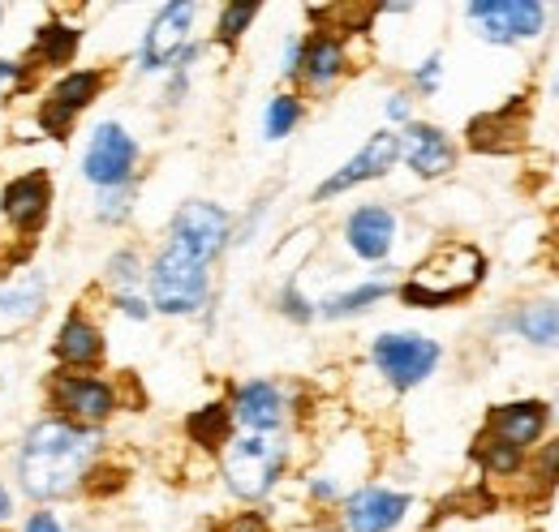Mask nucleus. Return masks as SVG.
<instances>
[{"label": "nucleus", "instance_id": "nucleus-6", "mask_svg": "<svg viewBox=\"0 0 559 532\" xmlns=\"http://www.w3.org/2000/svg\"><path fill=\"white\" fill-rule=\"evenodd\" d=\"M104 90H108V69L104 65H86V69L61 73V77L44 90V99H39V112H35L39 130L48 133V137H57V142H70L73 121H78Z\"/></svg>", "mask_w": 559, "mask_h": 532}, {"label": "nucleus", "instance_id": "nucleus-38", "mask_svg": "<svg viewBox=\"0 0 559 532\" xmlns=\"http://www.w3.org/2000/svg\"><path fill=\"white\" fill-rule=\"evenodd\" d=\"M388 117L392 121H409V95H392L388 99Z\"/></svg>", "mask_w": 559, "mask_h": 532}, {"label": "nucleus", "instance_id": "nucleus-27", "mask_svg": "<svg viewBox=\"0 0 559 532\" xmlns=\"http://www.w3.org/2000/svg\"><path fill=\"white\" fill-rule=\"evenodd\" d=\"M104 279L117 288V297H134V288H139L142 279V263L134 250H121V254H112L108 258V266H104Z\"/></svg>", "mask_w": 559, "mask_h": 532}, {"label": "nucleus", "instance_id": "nucleus-1", "mask_svg": "<svg viewBox=\"0 0 559 532\" xmlns=\"http://www.w3.org/2000/svg\"><path fill=\"white\" fill-rule=\"evenodd\" d=\"M99 456V430H82L61 416H44L17 447V485L35 503L73 498Z\"/></svg>", "mask_w": 559, "mask_h": 532}, {"label": "nucleus", "instance_id": "nucleus-10", "mask_svg": "<svg viewBox=\"0 0 559 532\" xmlns=\"http://www.w3.org/2000/svg\"><path fill=\"white\" fill-rule=\"evenodd\" d=\"M52 198H57L52 172H48V168H31V172L13 177V181L0 190V215H4V223L31 245L35 237H44V228H48V219H52Z\"/></svg>", "mask_w": 559, "mask_h": 532}, {"label": "nucleus", "instance_id": "nucleus-2", "mask_svg": "<svg viewBox=\"0 0 559 532\" xmlns=\"http://www.w3.org/2000/svg\"><path fill=\"white\" fill-rule=\"evenodd\" d=\"M487 275V258L469 241H443L426 263L414 266V275L401 283V301L414 310H443L465 301Z\"/></svg>", "mask_w": 559, "mask_h": 532}, {"label": "nucleus", "instance_id": "nucleus-8", "mask_svg": "<svg viewBox=\"0 0 559 532\" xmlns=\"http://www.w3.org/2000/svg\"><path fill=\"white\" fill-rule=\"evenodd\" d=\"M194 17H199V4H186V0H173L151 17L146 39H142V69L146 73H155V69H190V61L199 57V48H190Z\"/></svg>", "mask_w": 559, "mask_h": 532}, {"label": "nucleus", "instance_id": "nucleus-15", "mask_svg": "<svg viewBox=\"0 0 559 532\" xmlns=\"http://www.w3.org/2000/svg\"><path fill=\"white\" fill-rule=\"evenodd\" d=\"M409 511V494L366 485L345 503V529L349 532H392Z\"/></svg>", "mask_w": 559, "mask_h": 532}, {"label": "nucleus", "instance_id": "nucleus-40", "mask_svg": "<svg viewBox=\"0 0 559 532\" xmlns=\"http://www.w3.org/2000/svg\"><path fill=\"white\" fill-rule=\"evenodd\" d=\"M556 95H559V77H556Z\"/></svg>", "mask_w": 559, "mask_h": 532}, {"label": "nucleus", "instance_id": "nucleus-26", "mask_svg": "<svg viewBox=\"0 0 559 532\" xmlns=\"http://www.w3.org/2000/svg\"><path fill=\"white\" fill-rule=\"evenodd\" d=\"M44 275H26L22 283H4L0 288V314H13V318H35L44 310Z\"/></svg>", "mask_w": 559, "mask_h": 532}, {"label": "nucleus", "instance_id": "nucleus-28", "mask_svg": "<svg viewBox=\"0 0 559 532\" xmlns=\"http://www.w3.org/2000/svg\"><path fill=\"white\" fill-rule=\"evenodd\" d=\"M297 121H301V99H297V95H276V99L267 104L263 130L276 142V137H288V133L297 130Z\"/></svg>", "mask_w": 559, "mask_h": 532}, {"label": "nucleus", "instance_id": "nucleus-13", "mask_svg": "<svg viewBox=\"0 0 559 532\" xmlns=\"http://www.w3.org/2000/svg\"><path fill=\"white\" fill-rule=\"evenodd\" d=\"M396 159H401V133H388L379 130L357 155H353L345 168H336L319 190H314V202H328L336 198V194H349L357 185H366V181H374V177H383V172H392L396 168Z\"/></svg>", "mask_w": 559, "mask_h": 532}, {"label": "nucleus", "instance_id": "nucleus-20", "mask_svg": "<svg viewBox=\"0 0 559 532\" xmlns=\"http://www.w3.org/2000/svg\"><path fill=\"white\" fill-rule=\"evenodd\" d=\"M530 130V117H525V104H503L495 112H483L478 121H469V146L474 150H487V155H508L512 146L525 142Z\"/></svg>", "mask_w": 559, "mask_h": 532}, {"label": "nucleus", "instance_id": "nucleus-14", "mask_svg": "<svg viewBox=\"0 0 559 532\" xmlns=\"http://www.w3.org/2000/svg\"><path fill=\"white\" fill-rule=\"evenodd\" d=\"M551 412L543 399H516V403H499L487 412V425H483V438H495L512 451H525L543 438Z\"/></svg>", "mask_w": 559, "mask_h": 532}, {"label": "nucleus", "instance_id": "nucleus-16", "mask_svg": "<svg viewBox=\"0 0 559 532\" xmlns=\"http://www.w3.org/2000/svg\"><path fill=\"white\" fill-rule=\"evenodd\" d=\"M345 241L361 263H383L396 245V215L388 206H357L345 223Z\"/></svg>", "mask_w": 559, "mask_h": 532}, {"label": "nucleus", "instance_id": "nucleus-19", "mask_svg": "<svg viewBox=\"0 0 559 532\" xmlns=\"http://www.w3.org/2000/svg\"><path fill=\"white\" fill-rule=\"evenodd\" d=\"M401 155L409 159V168L435 181V177H448L456 168V146L448 142V133L435 130V125H405L401 133Z\"/></svg>", "mask_w": 559, "mask_h": 532}, {"label": "nucleus", "instance_id": "nucleus-5", "mask_svg": "<svg viewBox=\"0 0 559 532\" xmlns=\"http://www.w3.org/2000/svg\"><path fill=\"white\" fill-rule=\"evenodd\" d=\"M284 464H288V447L272 434H246L224 447V481L246 503L267 498L284 476Z\"/></svg>", "mask_w": 559, "mask_h": 532}, {"label": "nucleus", "instance_id": "nucleus-29", "mask_svg": "<svg viewBox=\"0 0 559 532\" xmlns=\"http://www.w3.org/2000/svg\"><path fill=\"white\" fill-rule=\"evenodd\" d=\"M254 17H259V4H224V9H219V22H215V39H219L224 48H233V44L250 31Z\"/></svg>", "mask_w": 559, "mask_h": 532}, {"label": "nucleus", "instance_id": "nucleus-30", "mask_svg": "<svg viewBox=\"0 0 559 532\" xmlns=\"http://www.w3.org/2000/svg\"><path fill=\"white\" fill-rule=\"evenodd\" d=\"M130 210H134V181L117 185V190H99V202H95V219L99 223H121Z\"/></svg>", "mask_w": 559, "mask_h": 532}, {"label": "nucleus", "instance_id": "nucleus-35", "mask_svg": "<svg viewBox=\"0 0 559 532\" xmlns=\"http://www.w3.org/2000/svg\"><path fill=\"white\" fill-rule=\"evenodd\" d=\"M439 73H443V61H439V57H430V61H421V69H418V73H414V82H418V90H426V95H430V90L439 86Z\"/></svg>", "mask_w": 559, "mask_h": 532}, {"label": "nucleus", "instance_id": "nucleus-3", "mask_svg": "<svg viewBox=\"0 0 559 532\" xmlns=\"http://www.w3.org/2000/svg\"><path fill=\"white\" fill-rule=\"evenodd\" d=\"M146 288H151V301H146L151 310H159L168 318H186V314L207 305L211 270L194 254H186L177 245H164L159 258L146 270Z\"/></svg>", "mask_w": 559, "mask_h": 532}, {"label": "nucleus", "instance_id": "nucleus-33", "mask_svg": "<svg viewBox=\"0 0 559 532\" xmlns=\"http://www.w3.org/2000/svg\"><path fill=\"white\" fill-rule=\"evenodd\" d=\"M219 532H272V524H267V516H263V511H241V516L224 520Z\"/></svg>", "mask_w": 559, "mask_h": 532}, {"label": "nucleus", "instance_id": "nucleus-11", "mask_svg": "<svg viewBox=\"0 0 559 532\" xmlns=\"http://www.w3.org/2000/svg\"><path fill=\"white\" fill-rule=\"evenodd\" d=\"M469 22L478 26V35L487 44H525L538 39L547 26V9L538 0H478L465 9Z\"/></svg>", "mask_w": 559, "mask_h": 532}, {"label": "nucleus", "instance_id": "nucleus-39", "mask_svg": "<svg viewBox=\"0 0 559 532\" xmlns=\"http://www.w3.org/2000/svg\"><path fill=\"white\" fill-rule=\"evenodd\" d=\"M9 516H13V498H9V489L0 485V524H4Z\"/></svg>", "mask_w": 559, "mask_h": 532}, {"label": "nucleus", "instance_id": "nucleus-17", "mask_svg": "<svg viewBox=\"0 0 559 532\" xmlns=\"http://www.w3.org/2000/svg\"><path fill=\"white\" fill-rule=\"evenodd\" d=\"M52 356H57L61 370H91L95 374L99 361H104V331L82 310H73L61 323L57 339H52Z\"/></svg>", "mask_w": 559, "mask_h": 532}, {"label": "nucleus", "instance_id": "nucleus-24", "mask_svg": "<svg viewBox=\"0 0 559 532\" xmlns=\"http://www.w3.org/2000/svg\"><path fill=\"white\" fill-rule=\"evenodd\" d=\"M388 292H392L388 279H370V283H361V288H349V292H336V297L319 301L314 314H323V318H353V314H366V310H370L374 301H383Z\"/></svg>", "mask_w": 559, "mask_h": 532}, {"label": "nucleus", "instance_id": "nucleus-21", "mask_svg": "<svg viewBox=\"0 0 559 532\" xmlns=\"http://www.w3.org/2000/svg\"><path fill=\"white\" fill-rule=\"evenodd\" d=\"M345 65H349L345 39H341V35L319 31V35H310V39L301 44V65H297V77H306V86L323 90V86H332V82L345 73Z\"/></svg>", "mask_w": 559, "mask_h": 532}, {"label": "nucleus", "instance_id": "nucleus-9", "mask_svg": "<svg viewBox=\"0 0 559 532\" xmlns=\"http://www.w3.org/2000/svg\"><path fill=\"white\" fill-rule=\"evenodd\" d=\"M134 168H139V142L130 137V130L117 121L95 125L86 150H82V177L95 190H117V185L134 181Z\"/></svg>", "mask_w": 559, "mask_h": 532}, {"label": "nucleus", "instance_id": "nucleus-31", "mask_svg": "<svg viewBox=\"0 0 559 532\" xmlns=\"http://www.w3.org/2000/svg\"><path fill=\"white\" fill-rule=\"evenodd\" d=\"M556 481H559V438L547 443V451H543L538 464H534V489L543 494V489H551Z\"/></svg>", "mask_w": 559, "mask_h": 532}, {"label": "nucleus", "instance_id": "nucleus-7", "mask_svg": "<svg viewBox=\"0 0 559 532\" xmlns=\"http://www.w3.org/2000/svg\"><path fill=\"white\" fill-rule=\"evenodd\" d=\"M439 356H443V348L418 331H388L370 343L374 370H379L396 391H409V387L426 383V378L435 374Z\"/></svg>", "mask_w": 559, "mask_h": 532}, {"label": "nucleus", "instance_id": "nucleus-4", "mask_svg": "<svg viewBox=\"0 0 559 532\" xmlns=\"http://www.w3.org/2000/svg\"><path fill=\"white\" fill-rule=\"evenodd\" d=\"M44 396H48V408L52 416L70 421V425H82V430H99L112 421V412L121 408L117 399V387L91 370H57L48 383H44Z\"/></svg>", "mask_w": 559, "mask_h": 532}, {"label": "nucleus", "instance_id": "nucleus-18", "mask_svg": "<svg viewBox=\"0 0 559 532\" xmlns=\"http://www.w3.org/2000/svg\"><path fill=\"white\" fill-rule=\"evenodd\" d=\"M233 421H241L250 434H276L284 425V391L267 378L241 383L233 391Z\"/></svg>", "mask_w": 559, "mask_h": 532}, {"label": "nucleus", "instance_id": "nucleus-23", "mask_svg": "<svg viewBox=\"0 0 559 532\" xmlns=\"http://www.w3.org/2000/svg\"><path fill=\"white\" fill-rule=\"evenodd\" d=\"M190 443H199L203 451H224L233 443V408L228 403H207L199 412H190L186 421Z\"/></svg>", "mask_w": 559, "mask_h": 532}, {"label": "nucleus", "instance_id": "nucleus-22", "mask_svg": "<svg viewBox=\"0 0 559 532\" xmlns=\"http://www.w3.org/2000/svg\"><path fill=\"white\" fill-rule=\"evenodd\" d=\"M78 48H82V31H78V26H70V22H44V26L35 31V39H31L22 65L31 69V73H35V69H61L78 57Z\"/></svg>", "mask_w": 559, "mask_h": 532}, {"label": "nucleus", "instance_id": "nucleus-25", "mask_svg": "<svg viewBox=\"0 0 559 532\" xmlns=\"http://www.w3.org/2000/svg\"><path fill=\"white\" fill-rule=\"evenodd\" d=\"M512 327L525 335L530 343H538V348H559V301H534V305H525Z\"/></svg>", "mask_w": 559, "mask_h": 532}, {"label": "nucleus", "instance_id": "nucleus-34", "mask_svg": "<svg viewBox=\"0 0 559 532\" xmlns=\"http://www.w3.org/2000/svg\"><path fill=\"white\" fill-rule=\"evenodd\" d=\"M9 86H17V90L31 86V69L22 65V61L17 65L13 61H0V90H9Z\"/></svg>", "mask_w": 559, "mask_h": 532}, {"label": "nucleus", "instance_id": "nucleus-36", "mask_svg": "<svg viewBox=\"0 0 559 532\" xmlns=\"http://www.w3.org/2000/svg\"><path fill=\"white\" fill-rule=\"evenodd\" d=\"M117 310H121V314H130L134 323H146V318H151V305L142 301L139 292H134V297H117Z\"/></svg>", "mask_w": 559, "mask_h": 532}, {"label": "nucleus", "instance_id": "nucleus-41", "mask_svg": "<svg viewBox=\"0 0 559 532\" xmlns=\"http://www.w3.org/2000/svg\"><path fill=\"white\" fill-rule=\"evenodd\" d=\"M0 17H4V9H0Z\"/></svg>", "mask_w": 559, "mask_h": 532}, {"label": "nucleus", "instance_id": "nucleus-37", "mask_svg": "<svg viewBox=\"0 0 559 532\" xmlns=\"http://www.w3.org/2000/svg\"><path fill=\"white\" fill-rule=\"evenodd\" d=\"M22 532H66V524L52 516V511H35L31 520H26V529Z\"/></svg>", "mask_w": 559, "mask_h": 532}, {"label": "nucleus", "instance_id": "nucleus-32", "mask_svg": "<svg viewBox=\"0 0 559 532\" xmlns=\"http://www.w3.org/2000/svg\"><path fill=\"white\" fill-rule=\"evenodd\" d=\"M280 310H284L293 323H310V318H314V310H310V301L297 292V283H288V288L280 292Z\"/></svg>", "mask_w": 559, "mask_h": 532}, {"label": "nucleus", "instance_id": "nucleus-12", "mask_svg": "<svg viewBox=\"0 0 559 532\" xmlns=\"http://www.w3.org/2000/svg\"><path fill=\"white\" fill-rule=\"evenodd\" d=\"M228 232H233L228 210H219L215 202H186V206L173 215V223H168V245H177V250H186V254H194L199 263L211 266L224 254Z\"/></svg>", "mask_w": 559, "mask_h": 532}]
</instances>
